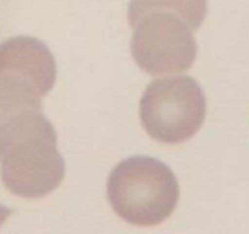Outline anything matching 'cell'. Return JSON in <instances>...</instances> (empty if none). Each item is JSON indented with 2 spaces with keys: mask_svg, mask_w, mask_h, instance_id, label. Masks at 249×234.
<instances>
[{
  "mask_svg": "<svg viewBox=\"0 0 249 234\" xmlns=\"http://www.w3.org/2000/svg\"><path fill=\"white\" fill-rule=\"evenodd\" d=\"M66 163L53 123L40 110L18 112L0 123V177L24 199L44 197L58 188Z\"/></svg>",
  "mask_w": 249,
  "mask_h": 234,
  "instance_id": "1",
  "label": "cell"
},
{
  "mask_svg": "<svg viewBox=\"0 0 249 234\" xmlns=\"http://www.w3.org/2000/svg\"><path fill=\"white\" fill-rule=\"evenodd\" d=\"M179 197V183L173 171L150 156L123 160L107 180V199L112 210L138 227L158 226L169 218Z\"/></svg>",
  "mask_w": 249,
  "mask_h": 234,
  "instance_id": "2",
  "label": "cell"
},
{
  "mask_svg": "<svg viewBox=\"0 0 249 234\" xmlns=\"http://www.w3.org/2000/svg\"><path fill=\"white\" fill-rule=\"evenodd\" d=\"M57 77L50 49L34 37L16 36L0 43V123L27 110L43 111V98Z\"/></svg>",
  "mask_w": 249,
  "mask_h": 234,
  "instance_id": "3",
  "label": "cell"
},
{
  "mask_svg": "<svg viewBox=\"0 0 249 234\" xmlns=\"http://www.w3.org/2000/svg\"><path fill=\"white\" fill-rule=\"evenodd\" d=\"M206 115V95L190 76L152 80L140 101L141 123L148 136L160 143L189 140L203 126Z\"/></svg>",
  "mask_w": 249,
  "mask_h": 234,
  "instance_id": "4",
  "label": "cell"
},
{
  "mask_svg": "<svg viewBox=\"0 0 249 234\" xmlns=\"http://www.w3.org/2000/svg\"><path fill=\"white\" fill-rule=\"evenodd\" d=\"M131 55L152 76L178 73L194 65L197 43L189 24L178 15L152 11L134 24Z\"/></svg>",
  "mask_w": 249,
  "mask_h": 234,
  "instance_id": "5",
  "label": "cell"
},
{
  "mask_svg": "<svg viewBox=\"0 0 249 234\" xmlns=\"http://www.w3.org/2000/svg\"><path fill=\"white\" fill-rule=\"evenodd\" d=\"M168 11L184 20L192 31L199 28L208 11L207 0H131L128 6V21L131 27L146 14Z\"/></svg>",
  "mask_w": 249,
  "mask_h": 234,
  "instance_id": "6",
  "label": "cell"
},
{
  "mask_svg": "<svg viewBox=\"0 0 249 234\" xmlns=\"http://www.w3.org/2000/svg\"><path fill=\"white\" fill-rule=\"evenodd\" d=\"M11 214H12V209L0 204V227H1L2 224H4V222L11 216Z\"/></svg>",
  "mask_w": 249,
  "mask_h": 234,
  "instance_id": "7",
  "label": "cell"
}]
</instances>
